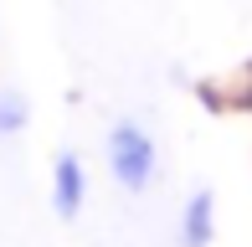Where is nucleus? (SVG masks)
Returning <instances> with one entry per match:
<instances>
[{
  "label": "nucleus",
  "mask_w": 252,
  "mask_h": 247,
  "mask_svg": "<svg viewBox=\"0 0 252 247\" xmlns=\"http://www.w3.org/2000/svg\"><path fill=\"white\" fill-rule=\"evenodd\" d=\"M88 206V165L77 150H57L52 160V211L62 221H77Z\"/></svg>",
  "instance_id": "nucleus-2"
},
{
  "label": "nucleus",
  "mask_w": 252,
  "mask_h": 247,
  "mask_svg": "<svg viewBox=\"0 0 252 247\" xmlns=\"http://www.w3.org/2000/svg\"><path fill=\"white\" fill-rule=\"evenodd\" d=\"M31 124V98L21 88H0V139H16Z\"/></svg>",
  "instance_id": "nucleus-4"
},
{
  "label": "nucleus",
  "mask_w": 252,
  "mask_h": 247,
  "mask_svg": "<svg viewBox=\"0 0 252 247\" xmlns=\"http://www.w3.org/2000/svg\"><path fill=\"white\" fill-rule=\"evenodd\" d=\"M216 242V190L196 185L180 211V247H211Z\"/></svg>",
  "instance_id": "nucleus-3"
},
{
  "label": "nucleus",
  "mask_w": 252,
  "mask_h": 247,
  "mask_svg": "<svg viewBox=\"0 0 252 247\" xmlns=\"http://www.w3.org/2000/svg\"><path fill=\"white\" fill-rule=\"evenodd\" d=\"M103 154H108V175L119 190L129 196H144L155 185V170H159V150L150 139V129L134 119H113L108 139H103Z\"/></svg>",
  "instance_id": "nucleus-1"
}]
</instances>
